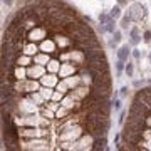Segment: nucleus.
I'll list each match as a JSON object with an SVG mask.
<instances>
[{"label":"nucleus","instance_id":"obj_18","mask_svg":"<svg viewBox=\"0 0 151 151\" xmlns=\"http://www.w3.org/2000/svg\"><path fill=\"white\" fill-rule=\"evenodd\" d=\"M86 87H79V89H76V92H72V94H70V96L74 97V99H79V97H82L84 96V94H86Z\"/></svg>","mask_w":151,"mask_h":151},{"label":"nucleus","instance_id":"obj_28","mask_svg":"<svg viewBox=\"0 0 151 151\" xmlns=\"http://www.w3.org/2000/svg\"><path fill=\"white\" fill-rule=\"evenodd\" d=\"M67 86H69V84H67V81H65V82H62V84H59V86H57V89H59L60 92H64L65 89H67Z\"/></svg>","mask_w":151,"mask_h":151},{"label":"nucleus","instance_id":"obj_33","mask_svg":"<svg viewBox=\"0 0 151 151\" xmlns=\"http://www.w3.org/2000/svg\"><path fill=\"white\" fill-rule=\"evenodd\" d=\"M19 64H20V65L29 64V57H19Z\"/></svg>","mask_w":151,"mask_h":151},{"label":"nucleus","instance_id":"obj_42","mask_svg":"<svg viewBox=\"0 0 151 151\" xmlns=\"http://www.w3.org/2000/svg\"><path fill=\"white\" fill-rule=\"evenodd\" d=\"M131 2H134V0H131Z\"/></svg>","mask_w":151,"mask_h":151},{"label":"nucleus","instance_id":"obj_11","mask_svg":"<svg viewBox=\"0 0 151 151\" xmlns=\"http://www.w3.org/2000/svg\"><path fill=\"white\" fill-rule=\"evenodd\" d=\"M44 69L40 67V65H35V67H32V69H29L27 74L30 76V77H37V76H42Z\"/></svg>","mask_w":151,"mask_h":151},{"label":"nucleus","instance_id":"obj_8","mask_svg":"<svg viewBox=\"0 0 151 151\" xmlns=\"http://www.w3.org/2000/svg\"><path fill=\"white\" fill-rule=\"evenodd\" d=\"M59 72H60V77H67L69 74H72V72H74V67H72V65H69V64H64L59 69Z\"/></svg>","mask_w":151,"mask_h":151},{"label":"nucleus","instance_id":"obj_22","mask_svg":"<svg viewBox=\"0 0 151 151\" xmlns=\"http://www.w3.org/2000/svg\"><path fill=\"white\" fill-rule=\"evenodd\" d=\"M123 67H124V60H119L116 62V70H118V76H121V72H123Z\"/></svg>","mask_w":151,"mask_h":151},{"label":"nucleus","instance_id":"obj_31","mask_svg":"<svg viewBox=\"0 0 151 151\" xmlns=\"http://www.w3.org/2000/svg\"><path fill=\"white\" fill-rule=\"evenodd\" d=\"M119 109H121V99H116V101H114V111H119Z\"/></svg>","mask_w":151,"mask_h":151},{"label":"nucleus","instance_id":"obj_36","mask_svg":"<svg viewBox=\"0 0 151 151\" xmlns=\"http://www.w3.org/2000/svg\"><path fill=\"white\" fill-rule=\"evenodd\" d=\"M143 84H145V81H134V82H133V86H134V87H141Z\"/></svg>","mask_w":151,"mask_h":151},{"label":"nucleus","instance_id":"obj_40","mask_svg":"<svg viewBox=\"0 0 151 151\" xmlns=\"http://www.w3.org/2000/svg\"><path fill=\"white\" fill-rule=\"evenodd\" d=\"M4 4H7V5H12V0H4Z\"/></svg>","mask_w":151,"mask_h":151},{"label":"nucleus","instance_id":"obj_5","mask_svg":"<svg viewBox=\"0 0 151 151\" xmlns=\"http://www.w3.org/2000/svg\"><path fill=\"white\" fill-rule=\"evenodd\" d=\"M141 40V35H139V29L138 27H133L131 29V39H129V42L133 44V45H138Z\"/></svg>","mask_w":151,"mask_h":151},{"label":"nucleus","instance_id":"obj_12","mask_svg":"<svg viewBox=\"0 0 151 151\" xmlns=\"http://www.w3.org/2000/svg\"><path fill=\"white\" fill-rule=\"evenodd\" d=\"M40 49H42L44 52H52L54 50V42L52 40H45V42H42Z\"/></svg>","mask_w":151,"mask_h":151},{"label":"nucleus","instance_id":"obj_13","mask_svg":"<svg viewBox=\"0 0 151 151\" xmlns=\"http://www.w3.org/2000/svg\"><path fill=\"white\" fill-rule=\"evenodd\" d=\"M22 89H24V91H35V89H37V82L35 81H30V82H25V84H22Z\"/></svg>","mask_w":151,"mask_h":151},{"label":"nucleus","instance_id":"obj_24","mask_svg":"<svg viewBox=\"0 0 151 151\" xmlns=\"http://www.w3.org/2000/svg\"><path fill=\"white\" fill-rule=\"evenodd\" d=\"M40 94H42V97H47V99H49L50 96H52V92H50V89H49V86L45 87V89H42V91H40Z\"/></svg>","mask_w":151,"mask_h":151},{"label":"nucleus","instance_id":"obj_20","mask_svg":"<svg viewBox=\"0 0 151 151\" xmlns=\"http://www.w3.org/2000/svg\"><path fill=\"white\" fill-rule=\"evenodd\" d=\"M113 40L116 44H119L121 40H123V34H121V30H114L113 32Z\"/></svg>","mask_w":151,"mask_h":151},{"label":"nucleus","instance_id":"obj_29","mask_svg":"<svg viewBox=\"0 0 151 151\" xmlns=\"http://www.w3.org/2000/svg\"><path fill=\"white\" fill-rule=\"evenodd\" d=\"M143 39H145V42H148V44L151 42V32H150V30H146V32H145V37H143Z\"/></svg>","mask_w":151,"mask_h":151},{"label":"nucleus","instance_id":"obj_23","mask_svg":"<svg viewBox=\"0 0 151 151\" xmlns=\"http://www.w3.org/2000/svg\"><path fill=\"white\" fill-rule=\"evenodd\" d=\"M131 55L134 57L138 62H139V59H141V52H139V49H133V52H131Z\"/></svg>","mask_w":151,"mask_h":151},{"label":"nucleus","instance_id":"obj_10","mask_svg":"<svg viewBox=\"0 0 151 151\" xmlns=\"http://www.w3.org/2000/svg\"><path fill=\"white\" fill-rule=\"evenodd\" d=\"M29 145L30 146H25V148H30V150H45L47 148V143H42V141H32Z\"/></svg>","mask_w":151,"mask_h":151},{"label":"nucleus","instance_id":"obj_32","mask_svg":"<svg viewBox=\"0 0 151 151\" xmlns=\"http://www.w3.org/2000/svg\"><path fill=\"white\" fill-rule=\"evenodd\" d=\"M57 42H59V45H67L69 40L67 39H62V37H57Z\"/></svg>","mask_w":151,"mask_h":151},{"label":"nucleus","instance_id":"obj_39","mask_svg":"<svg viewBox=\"0 0 151 151\" xmlns=\"http://www.w3.org/2000/svg\"><path fill=\"white\" fill-rule=\"evenodd\" d=\"M32 99H35V101H37V103H39V104L42 103V97H40V96H34V97H32Z\"/></svg>","mask_w":151,"mask_h":151},{"label":"nucleus","instance_id":"obj_41","mask_svg":"<svg viewBox=\"0 0 151 151\" xmlns=\"http://www.w3.org/2000/svg\"><path fill=\"white\" fill-rule=\"evenodd\" d=\"M148 57H150V64H151V54H150V55H148Z\"/></svg>","mask_w":151,"mask_h":151},{"label":"nucleus","instance_id":"obj_6","mask_svg":"<svg viewBox=\"0 0 151 151\" xmlns=\"http://www.w3.org/2000/svg\"><path fill=\"white\" fill-rule=\"evenodd\" d=\"M92 139L91 138H82L79 143H76V150H86V148H92Z\"/></svg>","mask_w":151,"mask_h":151},{"label":"nucleus","instance_id":"obj_2","mask_svg":"<svg viewBox=\"0 0 151 151\" xmlns=\"http://www.w3.org/2000/svg\"><path fill=\"white\" fill-rule=\"evenodd\" d=\"M81 134V128L79 126H65V129L60 131V138L62 139H74Z\"/></svg>","mask_w":151,"mask_h":151},{"label":"nucleus","instance_id":"obj_15","mask_svg":"<svg viewBox=\"0 0 151 151\" xmlns=\"http://www.w3.org/2000/svg\"><path fill=\"white\" fill-rule=\"evenodd\" d=\"M109 15L113 17V19H119L121 17V5H114L109 12Z\"/></svg>","mask_w":151,"mask_h":151},{"label":"nucleus","instance_id":"obj_14","mask_svg":"<svg viewBox=\"0 0 151 151\" xmlns=\"http://www.w3.org/2000/svg\"><path fill=\"white\" fill-rule=\"evenodd\" d=\"M131 20H133V19L129 17V14H128V15H124L123 19H121V24H119V25H121V29H124V30H126V29L129 27Z\"/></svg>","mask_w":151,"mask_h":151},{"label":"nucleus","instance_id":"obj_25","mask_svg":"<svg viewBox=\"0 0 151 151\" xmlns=\"http://www.w3.org/2000/svg\"><path fill=\"white\" fill-rule=\"evenodd\" d=\"M35 50H37V47H35V45H27V47H25V54H34V52H35Z\"/></svg>","mask_w":151,"mask_h":151},{"label":"nucleus","instance_id":"obj_17","mask_svg":"<svg viewBox=\"0 0 151 151\" xmlns=\"http://www.w3.org/2000/svg\"><path fill=\"white\" fill-rule=\"evenodd\" d=\"M24 134L25 136H42L44 134V131L42 129H24Z\"/></svg>","mask_w":151,"mask_h":151},{"label":"nucleus","instance_id":"obj_27","mask_svg":"<svg viewBox=\"0 0 151 151\" xmlns=\"http://www.w3.org/2000/svg\"><path fill=\"white\" fill-rule=\"evenodd\" d=\"M35 62L37 64H45L47 62V55H39L37 59H35Z\"/></svg>","mask_w":151,"mask_h":151},{"label":"nucleus","instance_id":"obj_35","mask_svg":"<svg viewBox=\"0 0 151 151\" xmlns=\"http://www.w3.org/2000/svg\"><path fill=\"white\" fill-rule=\"evenodd\" d=\"M77 82H79V79H77V77H76V79H67V84H69L70 87H72V86H76Z\"/></svg>","mask_w":151,"mask_h":151},{"label":"nucleus","instance_id":"obj_3","mask_svg":"<svg viewBox=\"0 0 151 151\" xmlns=\"http://www.w3.org/2000/svg\"><path fill=\"white\" fill-rule=\"evenodd\" d=\"M129 55H131L129 45H126V44H124V45H121V47H119V50H118V59L119 60H124V62H126V60L129 59Z\"/></svg>","mask_w":151,"mask_h":151},{"label":"nucleus","instance_id":"obj_1","mask_svg":"<svg viewBox=\"0 0 151 151\" xmlns=\"http://www.w3.org/2000/svg\"><path fill=\"white\" fill-rule=\"evenodd\" d=\"M128 14H129V17L133 19V20L139 22L146 14V7L141 5V4H133V5L128 9Z\"/></svg>","mask_w":151,"mask_h":151},{"label":"nucleus","instance_id":"obj_19","mask_svg":"<svg viewBox=\"0 0 151 151\" xmlns=\"http://www.w3.org/2000/svg\"><path fill=\"white\" fill-rule=\"evenodd\" d=\"M124 72H126V76H128V77H133V76H134V64L128 62L126 69H124Z\"/></svg>","mask_w":151,"mask_h":151},{"label":"nucleus","instance_id":"obj_9","mask_svg":"<svg viewBox=\"0 0 151 151\" xmlns=\"http://www.w3.org/2000/svg\"><path fill=\"white\" fill-rule=\"evenodd\" d=\"M20 108L24 113H34L35 111V104H32L30 101H24V103L20 104Z\"/></svg>","mask_w":151,"mask_h":151},{"label":"nucleus","instance_id":"obj_37","mask_svg":"<svg viewBox=\"0 0 151 151\" xmlns=\"http://www.w3.org/2000/svg\"><path fill=\"white\" fill-rule=\"evenodd\" d=\"M126 4H128V0H118V5H126Z\"/></svg>","mask_w":151,"mask_h":151},{"label":"nucleus","instance_id":"obj_30","mask_svg":"<svg viewBox=\"0 0 151 151\" xmlns=\"http://www.w3.org/2000/svg\"><path fill=\"white\" fill-rule=\"evenodd\" d=\"M119 96H121V97H126V96H128V87H126V86L121 87V92H119Z\"/></svg>","mask_w":151,"mask_h":151},{"label":"nucleus","instance_id":"obj_16","mask_svg":"<svg viewBox=\"0 0 151 151\" xmlns=\"http://www.w3.org/2000/svg\"><path fill=\"white\" fill-rule=\"evenodd\" d=\"M42 84L44 86H54L55 84V77L54 76H45V77H42Z\"/></svg>","mask_w":151,"mask_h":151},{"label":"nucleus","instance_id":"obj_21","mask_svg":"<svg viewBox=\"0 0 151 151\" xmlns=\"http://www.w3.org/2000/svg\"><path fill=\"white\" fill-rule=\"evenodd\" d=\"M59 69H60V67L57 65V62H55V60L49 62V70H50V72H55V70H59Z\"/></svg>","mask_w":151,"mask_h":151},{"label":"nucleus","instance_id":"obj_34","mask_svg":"<svg viewBox=\"0 0 151 151\" xmlns=\"http://www.w3.org/2000/svg\"><path fill=\"white\" fill-rule=\"evenodd\" d=\"M15 76L19 77V79H24V76H25V72H24L22 69H17V70H15Z\"/></svg>","mask_w":151,"mask_h":151},{"label":"nucleus","instance_id":"obj_7","mask_svg":"<svg viewBox=\"0 0 151 151\" xmlns=\"http://www.w3.org/2000/svg\"><path fill=\"white\" fill-rule=\"evenodd\" d=\"M44 35H45V30L44 29H34L32 32H30V39L32 40H40Z\"/></svg>","mask_w":151,"mask_h":151},{"label":"nucleus","instance_id":"obj_26","mask_svg":"<svg viewBox=\"0 0 151 151\" xmlns=\"http://www.w3.org/2000/svg\"><path fill=\"white\" fill-rule=\"evenodd\" d=\"M65 114H67V108H62V109H59V111H57V114H55V116H57V118H64Z\"/></svg>","mask_w":151,"mask_h":151},{"label":"nucleus","instance_id":"obj_4","mask_svg":"<svg viewBox=\"0 0 151 151\" xmlns=\"http://www.w3.org/2000/svg\"><path fill=\"white\" fill-rule=\"evenodd\" d=\"M116 19H113L111 15H108V19H106V22H104V27H106V32L113 34L114 30H116Z\"/></svg>","mask_w":151,"mask_h":151},{"label":"nucleus","instance_id":"obj_38","mask_svg":"<svg viewBox=\"0 0 151 151\" xmlns=\"http://www.w3.org/2000/svg\"><path fill=\"white\" fill-rule=\"evenodd\" d=\"M52 97H54L55 101H57V99H60V91H59V92H55V94H52Z\"/></svg>","mask_w":151,"mask_h":151}]
</instances>
